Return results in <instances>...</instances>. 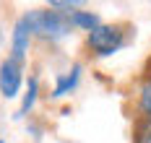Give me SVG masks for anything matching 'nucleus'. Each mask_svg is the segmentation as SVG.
<instances>
[{"instance_id": "1", "label": "nucleus", "mask_w": 151, "mask_h": 143, "mask_svg": "<svg viewBox=\"0 0 151 143\" xmlns=\"http://www.w3.org/2000/svg\"><path fill=\"white\" fill-rule=\"evenodd\" d=\"M26 18H29L31 34L34 36H42L47 42H60L73 29L70 21H68V16H63L58 11H52V8H47V11H29Z\"/></svg>"}, {"instance_id": "2", "label": "nucleus", "mask_w": 151, "mask_h": 143, "mask_svg": "<svg viewBox=\"0 0 151 143\" xmlns=\"http://www.w3.org/2000/svg\"><path fill=\"white\" fill-rule=\"evenodd\" d=\"M125 31L120 26H107V24H99L96 29H91L86 34V44L89 49L96 55V57H112L115 52H120L125 47Z\"/></svg>"}, {"instance_id": "3", "label": "nucleus", "mask_w": 151, "mask_h": 143, "mask_svg": "<svg viewBox=\"0 0 151 143\" xmlns=\"http://www.w3.org/2000/svg\"><path fill=\"white\" fill-rule=\"evenodd\" d=\"M24 63H18L13 57H5L0 63V96L3 99H16L24 83Z\"/></svg>"}, {"instance_id": "4", "label": "nucleus", "mask_w": 151, "mask_h": 143, "mask_svg": "<svg viewBox=\"0 0 151 143\" xmlns=\"http://www.w3.org/2000/svg\"><path fill=\"white\" fill-rule=\"evenodd\" d=\"M31 39H34V34H31L29 18L21 16L16 21V26H13V34H11V57H13V60H18V63L26 60V52H29Z\"/></svg>"}, {"instance_id": "5", "label": "nucleus", "mask_w": 151, "mask_h": 143, "mask_svg": "<svg viewBox=\"0 0 151 143\" xmlns=\"http://www.w3.org/2000/svg\"><path fill=\"white\" fill-rule=\"evenodd\" d=\"M78 83H81V65L73 63L70 65V70H65V73H60L58 76V81H55V86H52V99H63V96L73 94L76 89H78Z\"/></svg>"}, {"instance_id": "6", "label": "nucleus", "mask_w": 151, "mask_h": 143, "mask_svg": "<svg viewBox=\"0 0 151 143\" xmlns=\"http://www.w3.org/2000/svg\"><path fill=\"white\" fill-rule=\"evenodd\" d=\"M136 112L141 114V120L151 122V78L143 76L136 86Z\"/></svg>"}, {"instance_id": "7", "label": "nucleus", "mask_w": 151, "mask_h": 143, "mask_svg": "<svg viewBox=\"0 0 151 143\" xmlns=\"http://www.w3.org/2000/svg\"><path fill=\"white\" fill-rule=\"evenodd\" d=\"M68 21H70V26H73V29H83L86 34L102 24L96 13H91V11H81V8H78V11H73V13L68 16Z\"/></svg>"}, {"instance_id": "8", "label": "nucleus", "mask_w": 151, "mask_h": 143, "mask_svg": "<svg viewBox=\"0 0 151 143\" xmlns=\"http://www.w3.org/2000/svg\"><path fill=\"white\" fill-rule=\"evenodd\" d=\"M37 94H39V81L37 78H29V86H26V94H24V102L18 107V117H26L37 102Z\"/></svg>"}, {"instance_id": "9", "label": "nucleus", "mask_w": 151, "mask_h": 143, "mask_svg": "<svg viewBox=\"0 0 151 143\" xmlns=\"http://www.w3.org/2000/svg\"><path fill=\"white\" fill-rule=\"evenodd\" d=\"M136 143H151V122L149 120H141V122H138Z\"/></svg>"}, {"instance_id": "10", "label": "nucleus", "mask_w": 151, "mask_h": 143, "mask_svg": "<svg viewBox=\"0 0 151 143\" xmlns=\"http://www.w3.org/2000/svg\"><path fill=\"white\" fill-rule=\"evenodd\" d=\"M146 76H149V78H151V57H149V60H146Z\"/></svg>"}, {"instance_id": "11", "label": "nucleus", "mask_w": 151, "mask_h": 143, "mask_svg": "<svg viewBox=\"0 0 151 143\" xmlns=\"http://www.w3.org/2000/svg\"><path fill=\"white\" fill-rule=\"evenodd\" d=\"M0 143H5V141H0Z\"/></svg>"}]
</instances>
